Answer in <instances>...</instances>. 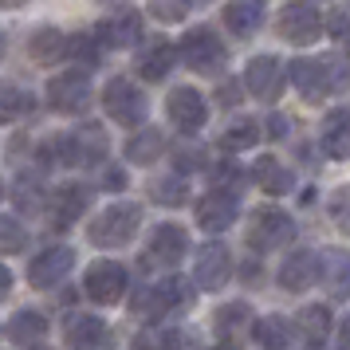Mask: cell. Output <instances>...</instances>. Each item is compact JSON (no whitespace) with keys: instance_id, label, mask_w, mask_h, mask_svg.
I'll return each instance as SVG.
<instances>
[{"instance_id":"cell-2","label":"cell","mask_w":350,"mask_h":350,"mask_svg":"<svg viewBox=\"0 0 350 350\" xmlns=\"http://www.w3.org/2000/svg\"><path fill=\"white\" fill-rule=\"evenodd\" d=\"M111 150V138L98 122H87V126H75L64 138H51L44 150H40V161L44 165H98Z\"/></svg>"},{"instance_id":"cell-25","label":"cell","mask_w":350,"mask_h":350,"mask_svg":"<svg viewBox=\"0 0 350 350\" xmlns=\"http://www.w3.org/2000/svg\"><path fill=\"white\" fill-rule=\"evenodd\" d=\"M319 275V256L315 252H291L280 264V287L284 291H303L311 287V280Z\"/></svg>"},{"instance_id":"cell-44","label":"cell","mask_w":350,"mask_h":350,"mask_svg":"<svg viewBox=\"0 0 350 350\" xmlns=\"http://www.w3.org/2000/svg\"><path fill=\"white\" fill-rule=\"evenodd\" d=\"M8 295H12V271L0 264V303L8 299Z\"/></svg>"},{"instance_id":"cell-5","label":"cell","mask_w":350,"mask_h":350,"mask_svg":"<svg viewBox=\"0 0 350 350\" xmlns=\"http://www.w3.org/2000/svg\"><path fill=\"white\" fill-rule=\"evenodd\" d=\"M91 75H87V67H71V71H59V75H51L48 79V107L59 114H83L91 107Z\"/></svg>"},{"instance_id":"cell-30","label":"cell","mask_w":350,"mask_h":350,"mask_svg":"<svg viewBox=\"0 0 350 350\" xmlns=\"http://www.w3.org/2000/svg\"><path fill=\"white\" fill-rule=\"evenodd\" d=\"M256 342L264 350H287L291 347V323L284 315H264L256 319Z\"/></svg>"},{"instance_id":"cell-48","label":"cell","mask_w":350,"mask_h":350,"mask_svg":"<svg viewBox=\"0 0 350 350\" xmlns=\"http://www.w3.org/2000/svg\"><path fill=\"white\" fill-rule=\"evenodd\" d=\"M4 51H8V40H4V36H0V59H4Z\"/></svg>"},{"instance_id":"cell-36","label":"cell","mask_w":350,"mask_h":350,"mask_svg":"<svg viewBox=\"0 0 350 350\" xmlns=\"http://www.w3.org/2000/svg\"><path fill=\"white\" fill-rule=\"evenodd\" d=\"M130 350H181V334L174 327H161V323H150Z\"/></svg>"},{"instance_id":"cell-39","label":"cell","mask_w":350,"mask_h":350,"mask_svg":"<svg viewBox=\"0 0 350 350\" xmlns=\"http://www.w3.org/2000/svg\"><path fill=\"white\" fill-rule=\"evenodd\" d=\"M327 213H331V221L350 237V185H342V189H334V193H331V201H327Z\"/></svg>"},{"instance_id":"cell-6","label":"cell","mask_w":350,"mask_h":350,"mask_svg":"<svg viewBox=\"0 0 350 350\" xmlns=\"http://www.w3.org/2000/svg\"><path fill=\"white\" fill-rule=\"evenodd\" d=\"M177 51H181L185 67H193L197 75H217V71H224V59H228L221 36L213 28H189L181 36V48Z\"/></svg>"},{"instance_id":"cell-34","label":"cell","mask_w":350,"mask_h":350,"mask_svg":"<svg viewBox=\"0 0 350 350\" xmlns=\"http://www.w3.org/2000/svg\"><path fill=\"white\" fill-rule=\"evenodd\" d=\"M12 201H16L20 213H40L44 208V185H40V177L36 174H20L16 177V189H12Z\"/></svg>"},{"instance_id":"cell-22","label":"cell","mask_w":350,"mask_h":350,"mask_svg":"<svg viewBox=\"0 0 350 350\" xmlns=\"http://www.w3.org/2000/svg\"><path fill=\"white\" fill-rule=\"evenodd\" d=\"M319 146H323V154L334 158V161L350 158V111H331L327 118H323Z\"/></svg>"},{"instance_id":"cell-15","label":"cell","mask_w":350,"mask_h":350,"mask_svg":"<svg viewBox=\"0 0 350 350\" xmlns=\"http://www.w3.org/2000/svg\"><path fill=\"white\" fill-rule=\"evenodd\" d=\"M165 114H170V122H174L181 134H193V130L205 126V118H208L205 95L193 91V87H177L174 95L165 98Z\"/></svg>"},{"instance_id":"cell-46","label":"cell","mask_w":350,"mask_h":350,"mask_svg":"<svg viewBox=\"0 0 350 350\" xmlns=\"http://www.w3.org/2000/svg\"><path fill=\"white\" fill-rule=\"evenodd\" d=\"M107 185H111V189H122V185H126V174L111 170V174H107Z\"/></svg>"},{"instance_id":"cell-16","label":"cell","mask_w":350,"mask_h":350,"mask_svg":"<svg viewBox=\"0 0 350 350\" xmlns=\"http://www.w3.org/2000/svg\"><path fill=\"white\" fill-rule=\"evenodd\" d=\"M95 32L107 48H134V44L142 40V12L130 8V4H122V8H114L111 16L98 24Z\"/></svg>"},{"instance_id":"cell-12","label":"cell","mask_w":350,"mask_h":350,"mask_svg":"<svg viewBox=\"0 0 350 350\" xmlns=\"http://www.w3.org/2000/svg\"><path fill=\"white\" fill-rule=\"evenodd\" d=\"M75 268V252L67 248V244H55V248H44L40 256H32V264H28V284L40 287V291H48V287L64 284L67 271Z\"/></svg>"},{"instance_id":"cell-40","label":"cell","mask_w":350,"mask_h":350,"mask_svg":"<svg viewBox=\"0 0 350 350\" xmlns=\"http://www.w3.org/2000/svg\"><path fill=\"white\" fill-rule=\"evenodd\" d=\"M189 8H193L189 0H150V12H154V20H161V24H177V20H185Z\"/></svg>"},{"instance_id":"cell-50","label":"cell","mask_w":350,"mask_h":350,"mask_svg":"<svg viewBox=\"0 0 350 350\" xmlns=\"http://www.w3.org/2000/svg\"><path fill=\"white\" fill-rule=\"evenodd\" d=\"M0 197H4V181H0Z\"/></svg>"},{"instance_id":"cell-47","label":"cell","mask_w":350,"mask_h":350,"mask_svg":"<svg viewBox=\"0 0 350 350\" xmlns=\"http://www.w3.org/2000/svg\"><path fill=\"white\" fill-rule=\"evenodd\" d=\"M24 4H32V0H0V8H24Z\"/></svg>"},{"instance_id":"cell-32","label":"cell","mask_w":350,"mask_h":350,"mask_svg":"<svg viewBox=\"0 0 350 350\" xmlns=\"http://www.w3.org/2000/svg\"><path fill=\"white\" fill-rule=\"evenodd\" d=\"M103 48H107V44L98 40V32H79V36H71V44H67V59H75L79 67L91 71V67L103 59Z\"/></svg>"},{"instance_id":"cell-17","label":"cell","mask_w":350,"mask_h":350,"mask_svg":"<svg viewBox=\"0 0 350 350\" xmlns=\"http://www.w3.org/2000/svg\"><path fill=\"white\" fill-rule=\"evenodd\" d=\"M237 213H240V201L232 189H213L197 201V224L205 232H224L228 224H237Z\"/></svg>"},{"instance_id":"cell-23","label":"cell","mask_w":350,"mask_h":350,"mask_svg":"<svg viewBox=\"0 0 350 350\" xmlns=\"http://www.w3.org/2000/svg\"><path fill=\"white\" fill-rule=\"evenodd\" d=\"M64 338L71 350H98L107 342V323L98 315H71L64 323Z\"/></svg>"},{"instance_id":"cell-21","label":"cell","mask_w":350,"mask_h":350,"mask_svg":"<svg viewBox=\"0 0 350 350\" xmlns=\"http://www.w3.org/2000/svg\"><path fill=\"white\" fill-rule=\"evenodd\" d=\"M268 16V0H228L224 4V28L232 36H252Z\"/></svg>"},{"instance_id":"cell-11","label":"cell","mask_w":350,"mask_h":350,"mask_svg":"<svg viewBox=\"0 0 350 350\" xmlns=\"http://www.w3.org/2000/svg\"><path fill=\"white\" fill-rule=\"evenodd\" d=\"M228 275H232V252L224 248L221 240H208L197 248V260H193V280L197 287H205V291H221L228 284Z\"/></svg>"},{"instance_id":"cell-24","label":"cell","mask_w":350,"mask_h":350,"mask_svg":"<svg viewBox=\"0 0 350 350\" xmlns=\"http://www.w3.org/2000/svg\"><path fill=\"white\" fill-rule=\"evenodd\" d=\"M252 181L260 185L264 193H271V197H284V193H291V185H295V177H291V170H287L280 158H256L252 161Z\"/></svg>"},{"instance_id":"cell-35","label":"cell","mask_w":350,"mask_h":350,"mask_svg":"<svg viewBox=\"0 0 350 350\" xmlns=\"http://www.w3.org/2000/svg\"><path fill=\"white\" fill-rule=\"evenodd\" d=\"M150 197L158 201V205H185L189 201V185H185V174H174V177H158L154 185H150Z\"/></svg>"},{"instance_id":"cell-45","label":"cell","mask_w":350,"mask_h":350,"mask_svg":"<svg viewBox=\"0 0 350 350\" xmlns=\"http://www.w3.org/2000/svg\"><path fill=\"white\" fill-rule=\"evenodd\" d=\"M338 350H350V315L338 323Z\"/></svg>"},{"instance_id":"cell-28","label":"cell","mask_w":350,"mask_h":350,"mask_svg":"<svg viewBox=\"0 0 350 350\" xmlns=\"http://www.w3.org/2000/svg\"><path fill=\"white\" fill-rule=\"evenodd\" d=\"M48 327L51 323L40 311H16V315L8 319V338L16 347H40L48 338Z\"/></svg>"},{"instance_id":"cell-43","label":"cell","mask_w":350,"mask_h":350,"mask_svg":"<svg viewBox=\"0 0 350 350\" xmlns=\"http://www.w3.org/2000/svg\"><path fill=\"white\" fill-rule=\"evenodd\" d=\"M287 126H291V122H287L284 114H271V118H268V138H275V142L287 138Z\"/></svg>"},{"instance_id":"cell-3","label":"cell","mask_w":350,"mask_h":350,"mask_svg":"<svg viewBox=\"0 0 350 350\" xmlns=\"http://www.w3.org/2000/svg\"><path fill=\"white\" fill-rule=\"evenodd\" d=\"M138 224H142V208L134 201H114L87 224V237L95 248H122L138 237Z\"/></svg>"},{"instance_id":"cell-9","label":"cell","mask_w":350,"mask_h":350,"mask_svg":"<svg viewBox=\"0 0 350 350\" xmlns=\"http://www.w3.org/2000/svg\"><path fill=\"white\" fill-rule=\"evenodd\" d=\"M126 268L122 264H114V260H98V264H91L87 268V280H83V291H87V299L103 303V307H111V303H118L122 295H126Z\"/></svg>"},{"instance_id":"cell-37","label":"cell","mask_w":350,"mask_h":350,"mask_svg":"<svg viewBox=\"0 0 350 350\" xmlns=\"http://www.w3.org/2000/svg\"><path fill=\"white\" fill-rule=\"evenodd\" d=\"M299 331L311 338V342H323L327 331H331V311L323 307V303H311V307H303L299 311Z\"/></svg>"},{"instance_id":"cell-18","label":"cell","mask_w":350,"mask_h":350,"mask_svg":"<svg viewBox=\"0 0 350 350\" xmlns=\"http://www.w3.org/2000/svg\"><path fill=\"white\" fill-rule=\"evenodd\" d=\"M244 87H248L252 98L271 103V98L280 95V87H284V64L275 55H256L252 64L244 67Z\"/></svg>"},{"instance_id":"cell-49","label":"cell","mask_w":350,"mask_h":350,"mask_svg":"<svg viewBox=\"0 0 350 350\" xmlns=\"http://www.w3.org/2000/svg\"><path fill=\"white\" fill-rule=\"evenodd\" d=\"M193 8H201V4H213V0H189Z\"/></svg>"},{"instance_id":"cell-8","label":"cell","mask_w":350,"mask_h":350,"mask_svg":"<svg viewBox=\"0 0 350 350\" xmlns=\"http://www.w3.org/2000/svg\"><path fill=\"white\" fill-rule=\"evenodd\" d=\"M103 107H107V114H111L118 126H142L146 122V95L138 91V83L130 79H111L107 87H103Z\"/></svg>"},{"instance_id":"cell-10","label":"cell","mask_w":350,"mask_h":350,"mask_svg":"<svg viewBox=\"0 0 350 350\" xmlns=\"http://www.w3.org/2000/svg\"><path fill=\"white\" fill-rule=\"evenodd\" d=\"M87 205H91V189L79 185V181H67V185H59V189H51L48 193V221H51V228H55V232H67V228L87 213Z\"/></svg>"},{"instance_id":"cell-7","label":"cell","mask_w":350,"mask_h":350,"mask_svg":"<svg viewBox=\"0 0 350 350\" xmlns=\"http://www.w3.org/2000/svg\"><path fill=\"white\" fill-rule=\"evenodd\" d=\"M189 303H193V284L181 280V275H170V280L154 284L150 291H142L134 307L146 319H165V315H174V311H185Z\"/></svg>"},{"instance_id":"cell-31","label":"cell","mask_w":350,"mask_h":350,"mask_svg":"<svg viewBox=\"0 0 350 350\" xmlns=\"http://www.w3.org/2000/svg\"><path fill=\"white\" fill-rule=\"evenodd\" d=\"M32 95L16 83H0V122H20L32 114Z\"/></svg>"},{"instance_id":"cell-1","label":"cell","mask_w":350,"mask_h":350,"mask_svg":"<svg viewBox=\"0 0 350 350\" xmlns=\"http://www.w3.org/2000/svg\"><path fill=\"white\" fill-rule=\"evenodd\" d=\"M287 79L307 103H323L327 95L350 91V64L342 55H315V59H291Z\"/></svg>"},{"instance_id":"cell-19","label":"cell","mask_w":350,"mask_h":350,"mask_svg":"<svg viewBox=\"0 0 350 350\" xmlns=\"http://www.w3.org/2000/svg\"><path fill=\"white\" fill-rule=\"evenodd\" d=\"M252 319L256 315H252L248 303H224L221 311L213 315V331H217V338H221L224 347H237V342H244V338L256 331Z\"/></svg>"},{"instance_id":"cell-33","label":"cell","mask_w":350,"mask_h":350,"mask_svg":"<svg viewBox=\"0 0 350 350\" xmlns=\"http://www.w3.org/2000/svg\"><path fill=\"white\" fill-rule=\"evenodd\" d=\"M256 142H260V122H252V118H237V122H232V126L221 134V146L228 150V154L252 150Z\"/></svg>"},{"instance_id":"cell-14","label":"cell","mask_w":350,"mask_h":350,"mask_svg":"<svg viewBox=\"0 0 350 350\" xmlns=\"http://www.w3.org/2000/svg\"><path fill=\"white\" fill-rule=\"evenodd\" d=\"M185 252H189V232H185L181 224H158V228L150 232V244H146V268H150V264L174 268Z\"/></svg>"},{"instance_id":"cell-38","label":"cell","mask_w":350,"mask_h":350,"mask_svg":"<svg viewBox=\"0 0 350 350\" xmlns=\"http://www.w3.org/2000/svg\"><path fill=\"white\" fill-rule=\"evenodd\" d=\"M24 244H28V232H24V224L16 217H0V256H16L24 252Z\"/></svg>"},{"instance_id":"cell-26","label":"cell","mask_w":350,"mask_h":350,"mask_svg":"<svg viewBox=\"0 0 350 350\" xmlns=\"http://www.w3.org/2000/svg\"><path fill=\"white\" fill-rule=\"evenodd\" d=\"M319 280L331 287L334 295H350V252L323 248L319 252Z\"/></svg>"},{"instance_id":"cell-20","label":"cell","mask_w":350,"mask_h":350,"mask_svg":"<svg viewBox=\"0 0 350 350\" xmlns=\"http://www.w3.org/2000/svg\"><path fill=\"white\" fill-rule=\"evenodd\" d=\"M177 55H181V51H177L170 40H150V44L138 51V64L134 67H138V75H142L146 83H161L177 67Z\"/></svg>"},{"instance_id":"cell-41","label":"cell","mask_w":350,"mask_h":350,"mask_svg":"<svg viewBox=\"0 0 350 350\" xmlns=\"http://www.w3.org/2000/svg\"><path fill=\"white\" fill-rule=\"evenodd\" d=\"M201 158H205V154H201V150H197V146H181V150H177L174 154V165H177V174H193V170H201Z\"/></svg>"},{"instance_id":"cell-4","label":"cell","mask_w":350,"mask_h":350,"mask_svg":"<svg viewBox=\"0 0 350 350\" xmlns=\"http://www.w3.org/2000/svg\"><path fill=\"white\" fill-rule=\"evenodd\" d=\"M295 240V221L287 217L284 208H256L252 213V221H248V248L260 256H268V252H280L284 244H291Z\"/></svg>"},{"instance_id":"cell-29","label":"cell","mask_w":350,"mask_h":350,"mask_svg":"<svg viewBox=\"0 0 350 350\" xmlns=\"http://www.w3.org/2000/svg\"><path fill=\"white\" fill-rule=\"evenodd\" d=\"M161 150H165V134L154 126H142L126 142V161H134V165H154L161 158Z\"/></svg>"},{"instance_id":"cell-13","label":"cell","mask_w":350,"mask_h":350,"mask_svg":"<svg viewBox=\"0 0 350 350\" xmlns=\"http://www.w3.org/2000/svg\"><path fill=\"white\" fill-rule=\"evenodd\" d=\"M280 36H284L287 44H315L319 36H323V16H319L315 4H287L284 12H280Z\"/></svg>"},{"instance_id":"cell-27","label":"cell","mask_w":350,"mask_h":350,"mask_svg":"<svg viewBox=\"0 0 350 350\" xmlns=\"http://www.w3.org/2000/svg\"><path fill=\"white\" fill-rule=\"evenodd\" d=\"M67 44H71V36L55 32V28H40V32L28 40V55H32L36 64L55 67L59 59H67Z\"/></svg>"},{"instance_id":"cell-42","label":"cell","mask_w":350,"mask_h":350,"mask_svg":"<svg viewBox=\"0 0 350 350\" xmlns=\"http://www.w3.org/2000/svg\"><path fill=\"white\" fill-rule=\"evenodd\" d=\"M331 36L334 40H350V8H338L331 16Z\"/></svg>"}]
</instances>
